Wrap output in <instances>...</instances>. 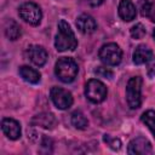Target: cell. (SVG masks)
<instances>
[{
  "label": "cell",
  "mask_w": 155,
  "mask_h": 155,
  "mask_svg": "<svg viewBox=\"0 0 155 155\" xmlns=\"http://www.w3.org/2000/svg\"><path fill=\"white\" fill-rule=\"evenodd\" d=\"M54 46L59 52L74 51L78 46V40L75 38L73 29L64 19H61L58 22V33L54 39Z\"/></svg>",
  "instance_id": "cell-1"
},
{
  "label": "cell",
  "mask_w": 155,
  "mask_h": 155,
  "mask_svg": "<svg viewBox=\"0 0 155 155\" xmlns=\"http://www.w3.org/2000/svg\"><path fill=\"white\" fill-rule=\"evenodd\" d=\"M79 68L76 62L73 58L69 57H62L57 61L54 65V73L58 76V79L65 84H69L75 80L78 75Z\"/></svg>",
  "instance_id": "cell-2"
},
{
  "label": "cell",
  "mask_w": 155,
  "mask_h": 155,
  "mask_svg": "<svg viewBox=\"0 0 155 155\" xmlns=\"http://www.w3.org/2000/svg\"><path fill=\"white\" fill-rule=\"evenodd\" d=\"M142 78L133 76L127 81L126 85V99L131 109H137L142 102Z\"/></svg>",
  "instance_id": "cell-3"
},
{
  "label": "cell",
  "mask_w": 155,
  "mask_h": 155,
  "mask_svg": "<svg viewBox=\"0 0 155 155\" xmlns=\"http://www.w3.org/2000/svg\"><path fill=\"white\" fill-rule=\"evenodd\" d=\"M98 56L101 61L107 65H117L121 62L122 58V51L119 47V45L114 42H109L103 45L99 48Z\"/></svg>",
  "instance_id": "cell-4"
},
{
  "label": "cell",
  "mask_w": 155,
  "mask_h": 155,
  "mask_svg": "<svg viewBox=\"0 0 155 155\" xmlns=\"http://www.w3.org/2000/svg\"><path fill=\"white\" fill-rule=\"evenodd\" d=\"M107 93H108V91H107L105 85L97 79L88 80L85 86V94H86L87 99L91 101L92 103L103 102L107 97Z\"/></svg>",
  "instance_id": "cell-5"
},
{
  "label": "cell",
  "mask_w": 155,
  "mask_h": 155,
  "mask_svg": "<svg viewBox=\"0 0 155 155\" xmlns=\"http://www.w3.org/2000/svg\"><path fill=\"white\" fill-rule=\"evenodd\" d=\"M18 13H19V17L24 22L29 23L30 25H38L42 17L41 8L35 2H24L19 7Z\"/></svg>",
  "instance_id": "cell-6"
},
{
  "label": "cell",
  "mask_w": 155,
  "mask_h": 155,
  "mask_svg": "<svg viewBox=\"0 0 155 155\" xmlns=\"http://www.w3.org/2000/svg\"><path fill=\"white\" fill-rule=\"evenodd\" d=\"M51 99L53 102V104L58 108V109H68L69 107H71L73 104V96L70 92H68L64 88L61 87H52L51 92H50Z\"/></svg>",
  "instance_id": "cell-7"
},
{
  "label": "cell",
  "mask_w": 155,
  "mask_h": 155,
  "mask_svg": "<svg viewBox=\"0 0 155 155\" xmlns=\"http://www.w3.org/2000/svg\"><path fill=\"white\" fill-rule=\"evenodd\" d=\"M127 151H128V154H133V155H136V154L147 155V154H151L153 148H151L150 142L147 138L137 137V138H134L130 142Z\"/></svg>",
  "instance_id": "cell-8"
},
{
  "label": "cell",
  "mask_w": 155,
  "mask_h": 155,
  "mask_svg": "<svg viewBox=\"0 0 155 155\" xmlns=\"http://www.w3.org/2000/svg\"><path fill=\"white\" fill-rule=\"evenodd\" d=\"M28 58L38 67H42L47 61V52L42 46L39 45H31L28 47L27 51Z\"/></svg>",
  "instance_id": "cell-9"
},
{
  "label": "cell",
  "mask_w": 155,
  "mask_h": 155,
  "mask_svg": "<svg viewBox=\"0 0 155 155\" xmlns=\"http://www.w3.org/2000/svg\"><path fill=\"white\" fill-rule=\"evenodd\" d=\"M1 128L6 137L12 140H16L21 137V125L13 119H4L1 122Z\"/></svg>",
  "instance_id": "cell-10"
},
{
  "label": "cell",
  "mask_w": 155,
  "mask_h": 155,
  "mask_svg": "<svg viewBox=\"0 0 155 155\" xmlns=\"http://www.w3.org/2000/svg\"><path fill=\"white\" fill-rule=\"evenodd\" d=\"M76 27L82 34H91L97 29V23L92 16L82 13L76 19Z\"/></svg>",
  "instance_id": "cell-11"
},
{
  "label": "cell",
  "mask_w": 155,
  "mask_h": 155,
  "mask_svg": "<svg viewBox=\"0 0 155 155\" xmlns=\"http://www.w3.org/2000/svg\"><path fill=\"white\" fill-rule=\"evenodd\" d=\"M117 10L120 18L125 22H130L136 17V6L131 0H120Z\"/></svg>",
  "instance_id": "cell-12"
},
{
  "label": "cell",
  "mask_w": 155,
  "mask_h": 155,
  "mask_svg": "<svg viewBox=\"0 0 155 155\" xmlns=\"http://www.w3.org/2000/svg\"><path fill=\"white\" fill-rule=\"evenodd\" d=\"M151 58H153V51L145 45H139L133 52V63L137 65L145 64Z\"/></svg>",
  "instance_id": "cell-13"
},
{
  "label": "cell",
  "mask_w": 155,
  "mask_h": 155,
  "mask_svg": "<svg viewBox=\"0 0 155 155\" xmlns=\"http://www.w3.org/2000/svg\"><path fill=\"white\" fill-rule=\"evenodd\" d=\"M31 124L40 126V127H44V128H52L53 125L56 124V120H54V116L52 114L42 113V114L34 116V119L31 120Z\"/></svg>",
  "instance_id": "cell-14"
},
{
  "label": "cell",
  "mask_w": 155,
  "mask_h": 155,
  "mask_svg": "<svg viewBox=\"0 0 155 155\" xmlns=\"http://www.w3.org/2000/svg\"><path fill=\"white\" fill-rule=\"evenodd\" d=\"M19 75L22 76V79L29 84H38L40 81V73L30 67L23 65L19 68Z\"/></svg>",
  "instance_id": "cell-15"
},
{
  "label": "cell",
  "mask_w": 155,
  "mask_h": 155,
  "mask_svg": "<svg viewBox=\"0 0 155 155\" xmlns=\"http://www.w3.org/2000/svg\"><path fill=\"white\" fill-rule=\"evenodd\" d=\"M22 31H21V27L19 24L13 21V19H8L5 24V35L7 39L10 40H17L21 36Z\"/></svg>",
  "instance_id": "cell-16"
},
{
  "label": "cell",
  "mask_w": 155,
  "mask_h": 155,
  "mask_svg": "<svg viewBox=\"0 0 155 155\" xmlns=\"http://www.w3.org/2000/svg\"><path fill=\"white\" fill-rule=\"evenodd\" d=\"M139 10L143 17L149 18L151 22H155V4L150 0H140Z\"/></svg>",
  "instance_id": "cell-17"
},
{
  "label": "cell",
  "mask_w": 155,
  "mask_h": 155,
  "mask_svg": "<svg viewBox=\"0 0 155 155\" xmlns=\"http://www.w3.org/2000/svg\"><path fill=\"white\" fill-rule=\"evenodd\" d=\"M71 124L75 128L78 130H84L87 127L88 125V121L87 119L85 117V115L80 111V110H75L73 114H71Z\"/></svg>",
  "instance_id": "cell-18"
},
{
  "label": "cell",
  "mask_w": 155,
  "mask_h": 155,
  "mask_svg": "<svg viewBox=\"0 0 155 155\" xmlns=\"http://www.w3.org/2000/svg\"><path fill=\"white\" fill-rule=\"evenodd\" d=\"M140 119L145 124V126H148V128L150 130L153 136L155 137V111L154 110H148L142 115Z\"/></svg>",
  "instance_id": "cell-19"
},
{
  "label": "cell",
  "mask_w": 155,
  "mask_h": 155,
  "mask_svg": "<svg viewBox=\"0 0 155 155\" xmlns=\"http://www.w3.org/2000/svg\"><path fill=\"white\" fill-rule=\"evenodd\" d=\"M130 33H131V36L133 39H143L145 36L147 31H145V28H144V25L142 23H137L131 28Z\"/></svg>",
  "instance_id": "cell-20"
},
{
  "label": "cell",
  "mask_w": 155,
  "mask_h": 155,
  "mask_svg": "<svg viewBox=\"0 0 155 155\" xmlns=\"http://www.w3.org/2000/svg\"><path fill=\"white\" fill-rule=\"evenodd\" d=\"M104 142H105L111 149H114V150H119V149L121 148V142H120V139H117V138H111L109 134H105V136H104Z\"/></svg>",
  "instance_id": "cell-21"
},
{
  "label": "cell",
  "mask_w": 155,
  "mask_h": 155,
  "mask_svg": "<svg viewBox=\"0 0 155 155\" xmlns=\"http://www.w3.org/2000/svg\"><path fill=\"white\" fill-rule=\"evenodd\" d=\"M94 73H96L97 75H99V76H103V78H108V79H110V78L113 76V73H111L109 69H107V68H103V67H99V68H97V69L94 70Z\"/></svg>",
  "instance_id": "cell-22"
},
{
  "label": "cell",
  "mask_w": 155,
  "mask_h": 155,
  "mask_svg": "<svg viewBox=\"0 0 155 155\" xmlns=\"http://www.w3.org/2000/svg\"><path fill=\"white\" fill-rule=\"evenodd\" d=\"M149 68H148V74H149V76H154L155 75V58L153 57L149 62Z\"/></svg>",
  "instance_id": "cell-23"
},
{
  "label": "cell",
  "mask_w": 155,
  "mask_h": 155,
  "mask_svg": "<svg viewBox=\"0 0 155 155\" xmlns=\"http://www.w3.org/2000/svg\"><path fill=\"white\" fill-rule=\"evenodd\" d=\"M85 1L91 6H99L104 2V0H85Z\"/></svg>",
  "instance_id": "cell-24"
},
{
  "label": "cell",
  "mask_w": 155,
  "mask_h": 155,
  "mask_svg": "<svg viewBox=\"0 0 155 155\" xmlns=\"http://www.w3.org/2000/svg\"><path fill=\"white\" fill-rule=\"evenodd\" d=\"M153 36H154V39H155V29H154V31H153Z\"/></svg>",
  "instance_id": "cell-25"
}]
</instances>
